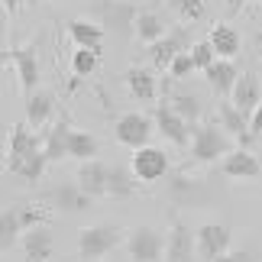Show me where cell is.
Segmentation results:
<instances>
[{
    "label": "cell",
    "instance_id": "cell-15",
    "mask_svg": "<svg viewBox=\"0 0 262 262\" xmlns=\"http://www.w3.org/2000/svg\"><path fill=\"white\" fill-rule=\"evenodd\" d=\"M217 123L224 133H230L233 139H239V146L249 149V143H253V133H249V117L243 114V110H236L233 104H220L217 107Z\"/></svg>",
    "mask_w": 262,
    "mask_h": 262
},
{
    "label": "cell",
    "instance_id": "cell-14",
    "mask_svg": "<svg viewBox=\"0 0 262 262\" xmlns=\"http://www.w3.org/2000/svg\"><path fill=\"white\" fill-rule=\"evenodd\" d=\"M230 104H233L236 110H243L246 117L256 114V107L262 104V91H259V78L253 72L239 75V81L233 84V94H230Z\"/></svg>",
    "mask_w": 262,
    "mask_h": 262
},
{
    "label": "cell",
    "instance_id": "cell-3",
    "mask_svg": "<svg viewBox=\"0 0 262 262\" xmlns=\"http://www.w3.org/2000/svg\"><path fill=\"white\" fill-rule=\"evenodd\" d=\"M120 243V230L110 224H97V227H84L78 233V253H81L84 262H97L104 259L110 249Z\"/></svg>",
    "mask_w": 262,
    "mask_h": 262
},
{
    "label": "cell",
    "instance_id": "cell-39",
    "mask_svg": "<svg viewBox=\"0 0 262 262\" xmlns=\"http://www.w3.org/2000/svg\"><path fill=\"white\" fill-rule=\"evenodd\" d=\"M246 4H256V0H246Z\"/></svg>",
    "mask_w": 262,
    "mask_h": 262
},
{
    "label": "cell",
    "instance_id": "cell-13",
    "mask_svg": "<svg viewBox=\"0 0 262 262\" xmlns=\"http://www.w3.org/2000/svg\"><path fill=\"white\" fill-rule=\"evenodd\" d=\"M91 201L94 198H91L81 185H55L49 191V204L55 210H65V214H81V210L91 207Z\"/></svg>",
    "mask_w": 262,
    "mask_h": 262
},
{
    "label": "cell",
    "instance_id": "cell-12",
    "mask_svg": "<svg viewBox=\"0 0 262 262\" xmlns=\"http://www.w3.org/2000/svg\"><path fill=\"white\" fill-rule=\"evenodd\" d=\"M152 120H156V129L168 139V143H175V146H188V143H191V136H188V126H191V123H188L185 117H178L168 104L156 107Z\"/></svg>",
    "mask_w": 262,
    "mask_h": 262
},
{
    "label": "cell",
    "instance_id": "cell-22",
    "mask_svg": "<svg viewBox=\"0 0 262 262\" xmlns=\"http://www.w3.org/2000/svg\"><path fill=\"white\" fill-rule=\"evenodd\" d=\"M168 26L159 13H152V10H139L136 13V23H133V36L139 39L143 46H152V42H159L165 33H168Z\"/></svg>",
    "mask_w": 262,
    "mask_h": 262
},
{
    "label": "cell",
    "instance_id": "cell-27",
    "mask_svg": "<svg viewBox=\"0 0 262 262\" xmlns=\"http://www.w3.org/2000/svg\"><path fill=\"white\" fill-rule=\"evenodd\" d=\"M97 156V139L91 133H81V129H72L68 133V159H81V162H88V159Z\"/></svg>",
    "mask_w": 262,
    "mask_h": 262
},
{
    "label": "cell",
    "instance_id": "cell-18",
    "mask_svg": "<svg viewBox=\"0 0 262 262\" xmlns=\"http://www.w3.org/2000/svg\"><path fill=\"white\" fill-rule=\"evenodd\" d=\"M220 172H224L227 178H256L262 172L259 159L253 156V149H233V152L224 156V165H220Z\"/></svg>",
    "mask_w": 262,
    "mask_h": 262
},
{
    "label": "cell",
    "instance_id": "cell-26",
    "mask_svg": "<svg viewBox=\"0 0 262 262\" xmlns=\"http://www.w3.org/2000/svg\"><path fill=\"white\" fill-rule=\"evenodd\" d=\"M126 88H129V94H133L136 100H152L156 97V78L149 68H129L126 72Z\"/></svg>",
    "mask_w": 262,
    "mask_h": 262
},
{
    "label": "cell",
    "instance_id": "cell-19",
    "mask_svg": "<svg viewBox=\"0 0 262 262\" xmlns=\"http://www.w3.org/2000/svg\"><path fill=\"white\" fill-rule=\"evenodd\" d=\"M68 133H72V123H68V117L55 120V123L42 133V152H46L49 162H58V159L68 156Z\"/></svg>",
    "mask_w": 262,
    "mask_h": 262
},
{
    "label": "cell",
    "instance_id": "cell-29",
    "mask_svg": "<svg viewBox=\"0 0 262 262\" xmlns=\"http://www.w3.org/2000/svg\"><path fill=\"white\" fill-rule=\"evenodd\" d=\"M136 175H129L126 168H114L110 165V181H107V198H129L136 191Z\"/></svg>",
    "mask_w": 262,
    "mask_h": 262
},
{
    "label": "cell",
    "instance_id": "cell-25",
    "mask_svg": "<svg viewBox=\"0 0 262 262\" xmlns=\"http://www.w3.org/2000/svg\"><path fill=\"white\" fill-rule=\"evenodd\" d=\"M210 46L217 49V55L220 58H233V55H239V36H236V29L233 26H227V23H217L214 29H210Z\"/></svg>",
    "mask_w": 262,
    "mask_h": 262
},
{
    "label": "cell",
    "instance_id": "cell-5",
    "mask_svg": "<svg viewBox=\"0 0 262 262\" xmlns=\"http://www.w3.org/2000/svg\"><path fill=\"white\" fill-rule=\"evenodd\" d=\"M152 126H156V120H149L146 114H123L117 120V126H114V136H117L120 146H126V149L136 152V149L149 146Z\"/></svg>",
    "mask_w": 262,
    "mask_h": 262
},
{
    "label": "cell",
    "instance_id": "cell-17",
    "mask_svg": "<svg viewBox=\"0 0 262 262\" xmlns=\"http://www.w3.org/2000/svg\"><path fill=\"white\" fill-rule=\"evenodd\" d=\"M107 181H110V165L97 162V159H88L78 168V185H81L91 198H107Z\"/></svg>",
    "mask_w": 262,
    "mask_h": 262
},
{
    "label": "cell",
    "instance_id": "cell-31",
    "mask_svg": "<svg viewBox=\"0 0 262 262\" xmlns=\"http://www.w3.org/2000/svg\"><path fill=\"white\" fill-rule=\"evenodd\" d=\"M97 65H100V52H94V49H78V52L72 55V68H75L78 78L94 75Z\"/></svg>",
    "mask_w": 262,
    "mask_h": 262
},
{
    "label": "cell",
    "instance_id": "cell-37",
    "mask_svg": "<svg viewBox=\"0 0 262 262\" xmlns=\"http://www.w3.org/2000/svg\"><path fill=\"white\" fill-rule=\"evenodd\" d=\"M0 4H4V7L10 10V13H16V10H19V7L26 4V0H0Z\"/></svg>",
    "mask_w": 262,
    "mask_h": 262
},
{
    "label": "cell",
    "instance_id": "cell-38",
    "mask_svg": "<svg viewBox=\"0 0 262 262\" xmlns=\"http://www.w3.org/2000/svg\"><path fill=\"white\" fill-rule=\"evenodd\" d=\"M253 42H256V52H259V58H262V29L256 33V39H253Z\"/></svg>",
    "mask_w": 262,
    "mask_h": 262
},
{
    "label": "cell",
    "instance_id": "cell-35",
    "mask_svg": "<svg viewBox=\"0 0 262 262\" xmlns=\"http://www.w3.org/2000/svg\"><path fill=\"white\" fill-rule=\"evenodd\" d=\"M217 262H253V256H249L246 249H236V253H224Z\"/></svg>",
    "mask_w": 262,
    "mask_h": 262
},
{
    "label": "cell",
    "instance_id": "cell-1",
    "mask_svg": "<svg viewBox=\"0 0 262 262\" xmlns=\"http://www.w3.org/2000/svg\"><path fill=\"white\" fill-rule=\"evenodd\" d=\"M227 152H233L230 133H224L214 123L194 126V133H191V159L194 162H214V159H224Z\"/></svg>",
    "mask_w": 262,
    "mask_h": 262
},
{
    "label": "cell",
    "instance_id": "cell-9",
    "mask_svg": "<svg viewBox=\"0 0 262 262\" xmlns=\"http://www.w3.org/2000/svg\"><path fill=\"white\" fill-rule=\"evenodd\" d=\"M224 253H230V227L227 224L198 227V256L204 262H217Z\"/></svg>",
    "mask_w": 262,
    "mask_h": 262
},
{
    "label": "cell",
    "instance_id": "cell-21",
    "mask_svg": "<svg viewBox=\"0 0 262 262\" xmlns=\"http://www.w3.org/2000/svg\"><path fill=\"white\" fill-rule=\"evenodd\" d=\"M23 253H26V262H49V256H52V233H49L46 224L23 233Z\"/></svg>",
    "mask_w": 262,
    "mask_h": 262
},
{
    "label": "cell",
    "instance_id": "cell-4",
    "mask_svg": "<svg viewBox=\"0 0 262 262\" xmlns=\"http://www.w3.org/2000/svg\"><path fill=\"white\" fill-rule=\"evenodd\" d=\"M126 253L133 262H162L165 259V236L156 227H136L126 236Z\"/></svg>",
    "mask_w": 262,
    "mask_h": 262
},
{
    "label": "cell",
    "instance_id": "cell-33",
    "mask_svg": "<svg viewBox=\"0 0 262 262\" xmlns=\"http://www.w3.org/2000/svg\"><path fill=\"white\" fill-rule=\"evenodd\" d=\"M191 72H198V68H194V58H191V49H188V52H181V55H175V58H172V65H168V75H172L175 81L188 78Z\"/></svg>",
    "mask_w": 262,
    "mask_h": 262
},
{
    "label": "cell",
    "instance_id": "cell-36",
    "mask_svg": "<svg viewBox=\"0 0 262 262\" xmlns=\"http://www.w3.org/2000/svg\"><path fill=\"white\" fill-rule=\"evenodd\" d=\"M249 133H253V136H262V104L256 107V114L249 117Z\"/></svg>",
    "mask_w": 262,
    "mask_h": 262
},
{
    "label": "cell",
    "instance_id": "cell-28",
    "mask_svg": "<svg viewBox=\"0 0 262 262\" xmlns=\"http://www.w3.org/2000/svg\"><path fill=\"white\" fill-rule=\"evenodd\" d=\"M165 104L172 107L178 117H185L188 123H198V117H201V100H198L194 94H188V91H175V94L168 97Z\"/></svg>",
    "mask_w": 262,
    "mask_h": 262
},
{
    "label": "cell",
    "instance_id": "cell-24",
    "mask_svg": "<svg viewBox=\"0 0 262 262\" xmlns=\"http://www.w3.org/2000/svg\"><path fill=\"white\" fill-rule=\"evenodd\" d=\"M23 233H26V227H23L19 207H4V214H0V249L10 253L16 239H23Z\"/></svg>",
    "mask_w": 262,
    "mask_h": 262
},
{
    "label": "cell",
    "instance_id": "cell-10",
    "mask_svg": "<svg viewBox=\"0 0 262 262\" xmlns=\"http://www.w3.org/2000/svg\"><path fill=\"white\" fill-rule=\"evenodd\" d=\"M194 249H198V233H191L188 224L175 220L165 236V262H194Z\"/></svg>",
    "mask_w": 262,
    "mask_h": 262
},
{
    "label": "cell",
    "instance_id": "cell-34",
    "mask_svg": "<svg viewBox=\"0 0 262 262\" xmlns=\"http://www.w3.org/2000/svg\"><path fill=\"white\" fill-rule=\"evenodd\" d=\"M185 19H201L204 16V0H168Z\"/></svg>",
    "mask_w": 262,
    "mask_h": 262
},
{
    "label": "cell",
    "instance_id": "cell-30",
    "mask_svg": "<svg viewBox=\"0 0 262 262\" xmlns=\"http://www.w3.org/2000/svg\"><path fill=\"white\" fill-rule=\"evenodd\" d=\"M46 165H49V159H46V152H42V149H39V152L26 156L23 162H19V165L13 168V175H19L23 181H29V185H36V181L46 175Z\"/></svg>",
    "mask_w": 262,
    "mask_h": 262
},
{
    "label": "cell",
    "instance_id": "cell-8",
    "mask_svg": "<svg viewBox=\"0 0 262 262\" xmlns=\"http://www.w3.org/2000/svg\"><path fill=\"white\" fill-rule=\"evenodd\" d=\"M129 168H133V175L139 181H159V178L168 175V156L162 149H156V146H143V149L133 152Z\"/></svg>",
    "mask_w": 262,
    "mask_h": 262
},
{
    "label": "cell",
    "instance_id": "cell-23",
    "mask_svg": "<svg viewBox=\"0 0 262 262\" xmlns=\"http://www.w3.org/2000/svg\"><path fill=\"white\" fill-rule=\"evenodd\" d=\"M68 36L78 42V49H94L100 52V42H104V26L91 23V19H72L68 23Z\"/></svg>",
    "mask_w": 262,
    "mask_h": 262
},
{
    "label": "cell",
    "instance_id": "cell-7",
    "mask_svg": "<svg viewBox=\"0 0 262 262\" xmlns=\"http://www.w3.org/2000/svg\"><path fill=\"white\" fill-rule=\"evenodd\" d=\"M4 58H7V62H13L16 78H19V88H23L26 97L33 94V91H39V58H36V49H33V46L7 49Z\"/></svg>",
    "mask_w": 262,
    "mask_h": 262
},
{
    "label": "cell",
    "instance_id": "cell-20",
    "mask_svg": "<svg viewBox=\"0 0 262 262\" xmlns=\"http://www.w3.org/2000/svg\"><path fill=\"white\" fill-rule=\"evenodd\" d=\"M52 110H55L52 91H46V88L33 91V94L26 97V123L33 126V129H42L49 123V117H52Z\"/></svg>",
    "mask_w": 262,
    "mask_h": 262
},
{
    "label": "cell",
    "instance_id": "cell-16",
    "mask_svg": "<svg viewBox=\"0 0 262 262\" xmlns=\"http://www.w3.org/2000/svg\"><path fill=\"white\" fill-rule=\"evenodd\" d=\"M204 78L217 97H227V94H233V84L239 81V68L233 65V58H217L204 72Z\"/></svg>",
    "mask_w": 262,
    "mask_h": 262
},
{
    "label": "cell",
    "instance_id": "cell-6",
    "mask_svg": "<svg viewBox=\"0 0 262 262\" xmlns=\"http://www.w3.org/2000/svg\"><path fill=\"white\" fill-rule=\"evenodd\" d=\"M39 149H42V136H36L29 123H13L7 139V172H13L26 156L39 152Z\"/></svg>",
    "mask_w": 262,
    "mask_h": 262
},
{
    "label": "cell",
    "instance_id": "cell-2",
    "mask_svg": "<svg viewBox=\"0 0 262 262\" xmlns=\"http://www.w3.org/2000/svg\"><path fill=\"white\" fill-rule=\"evenodd\" d=\"M168 198H172L178 207H204V204L214 201L210 185L204 178H191L185 172H175L168 178Z\"/></svg>",
    "mask_w": 262,
    "mask_h": 262
},
{
    "label": "cell",
    "instance_id": "cell-32",
    "mask_svg": "<svg viewBox=\"0 0 262 262\" xmlns=\"http://www.w3.org/2000/svg\"><path fill=\"white\" fill-rule=\"evenodd\" d=\"M191 58H194V68H198V72H207V68L214 65L220 55H217V49L210 46V39H201V42L191 46Z\"/></svg>",
    "mask_w": 262,
    "mask_h": 262
},
{
    "label": "cell",
    "instance_id": "cell-11",
    "mask_svg": "<svg viewBox=\"0 0 262 262\" xmlns=\"http://www.w3.org/2000/svg\"><path fill=\"white\" fill-rule=\"evenodd\" d=\"M181 52H188V33L181 26H172L159 42L149 46V58H152L159 68H165V72H168V65H172V58L181 55Z\"/></svg>",
    "mask_w": 262,
    "mask_h": 262
}]
</instances>
